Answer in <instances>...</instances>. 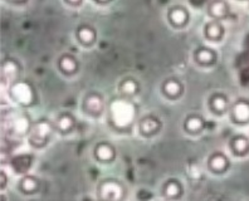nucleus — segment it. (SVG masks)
I'll use <instances>...</instances> for the list:
<instances>
[{"label":"nucleus","instance_id":"nucleus-22","mask_svg":"<svg viewBox=\"0 0 249 201\" xmlns=\"http://www.w3.org/2000/svg\"><path fill=\"white\" fill-rule=\"evenodd\" d=\"M61 68L66 73H73L77 69L76 59L72 58V57H63L61 59Z\"/></svg>","mask_w":249,"mask_h":201},{"label":"nucleus","instance_id":"nucleus-10","mask_svg":"<svg viewBox=\"0 0 249 201\" xmlns=\"http://www.w3.org/2000/svg\"><path fill=\"white\" fill-rule=\"evenodd\" d=\"M205 34H207V37L210 38V39H214V40L220 39L223 35L222 25L219 24L216 20L210 21V23H208L207 28H205Z\"/></svg>","mask_w":249,"mask_h":201},{"label":"nucleus","instance_id":"nucleus-11","mask_svg":"<svg viewBox=\"0 0 249 201\" xmlns=\"http://www.w3.org/2000/svg\"><path fill=\"white\" fill-rule=\"evenodd\" d=\"M96 156L97 159L104 162H108L113 159V149L106 143H102L96 149Z\"/></svg>","mask_w":249,"mask_h":201},{"label":"nucleus","instance_id":"nucleus-2","mask_svg":"<svg viewBox=\"0 0 249 201\" xmlns=\"http://www.w3.org/2000/svg\"><path fill=\"white\" fill-rule=\"evenodd\" d=\"M52 130L48 122H39L32 127L31 130V142L36 146H42L48 140Z\"/></svg>","mask_w":249,"mask_h":201},{"label":"nucleus","instance_id":"nucleus-5","mask_svg":"<svg viewBox=\"0 0 249 201\" xmlns=\"http://www.w3.org/2000/svg\"><path fill=\"white\" fill-rule=\"evenodd\" d=\"M231 118L238 123H246L249 122V103L246 100H239L233 106L231 111Z\"/></svg>","mask_w":249,"mask_h":201},{"label":"nucleus","instance_id":"nucleus-18","mask_svg":"<svg viewBox=\"0 0 249 201\" xmlns=\"http://www.w3.org/2000/svg\"><path fill=\"white\" fill-rule=\"evenodd\" d=\"M204 123L203 119L199 118V117H189L188 121L185 123V128L189 132H193V134H196L203 128Z\"/></svg>","mask_w":249,"mask_h":201},{"label":"nucleus","instance_id":"nucleus-14","mask_svg":"<svg viewBox=\"0 0 249 201\" xmlns=\"http://www.w3.org/2000/svg\"><path fill=\"white\" fill-rule=\"evenodd\" d=\"M159 127H160V125H159V122L156 121L155 118H145L142 122H141V125H140L141 132L145 134H155V132L159 130Z\"/></svg>","mask_w":249,"mask_h":201},{"label":"nucleus","instance_id":"nucleus-27","mask_svg":"<svg viewBox=\"0 0 249 201\" xmlns=\"http://www.w3.org/2000/svg\"><path fill=\"white\" fill-rule=\"evenodd\" d=\"M66 1H67V3H70V4H72V5H77V4L81 3L82 0H66Z\"/></svg>","mask_w":249,"mask_h":201},{"label":"nucleus","instance_id":"nucleus-1","mask_svg":"<svg viewBox=\"0 0 249 201\" xmlns=\"http://www.w3.org/2000/svg\"><path fill=\"white\" fill-rule=\"evenodd\" d=\"M111 117L115 125L119 127H126L135 117L134 106L127 100H115L111 104Z\"/></svg>","mask_w":249,"mask_h":201},{"label":"nucleus","instance_id":"nucleus-7","mask_svg":"<svg viewBox=\"0 0 249 201\" xmlns=\"http://www.w3.org/2000/svg\"><path fill=\"white\" fill-rule=\"evenodd\" d=\"M227 13H228V5L223 0H214L213 3L209 5V14L213 18H224L227 16Z\"/></svg>","mask_w":249,"mask_h":201},{"label":"nucleus","instance_id":"nucleus-23","mask_svg":"<svg viewBox=\"0 0 249 201\" xmlns=\"http://www.w3.org/2000/svg\"><path fill=\"white\" fill-rule=\"evenodd\" d=\"M78 37L81 42L89 44L94 40V32L92 31L91 28H81L78 32Z\"/></svg>","mask_w":249,"mask_h":201},{"label":"nucleus","instance_id":"nucleus-9","mask_svg":"<svg viewBox=\"0 0 249 201\" xmlns=\"http://www.w3.org/2000/svg\"><path fill=\"white\" fill-rule=\"evenodd\" d=\"M102 108H104V103H102L101 97H98L97 95L89 96V97L86 100V110L89 111V113L98 115V113L102 111Z\"/></svg>","mask_w":249,"mask_h":201},{"label":"nucleus","instance_id":"nucleus-21","mask_svg":"<svg viewBox=\"0 0 249 201\" xmlns=\"http://www.w3.org/2000/svg\"><path fill=\"white\" fill-rule=\"evenodd\" d=\"M20 189L24 192H36L38 189V181L34 177H24L20 183Z\"/></svg>","mask_w":249,"mask_h":201},{"label":"nucleus","instance_id":"nucleus-19","mask_svg":"<svg viewBox=\"0 0 249 201\" xmlns=\"http://www.w3.org/2000/svg\"><path fill=\"white\" fill-rule=\"evenodd\" d=\"M196 61L201 64H210L214 62V53L210 49H200L196 53Z\"/></svg>","mask_w":249,"mask_h":201},{"label":"nucleus","instance_id":"nucleus-16","mask_svg":"<svg viewBox=\"0 0 249 201\" xmlns=\"http://www.w3.org/2000/svg\"><path fill=\"white\" fill-rule=\"evenodd\" d=\"M170 20L175 25L185 24L188 20V14L184 9H174L170 12Z\"/></svg>","mask_w":249,"mask_h":201},{"label":"nucleus","instance_id":"nucleus-28","mask_svg":"<svg viewBox=\"0 0 249 201\" xmlns=\"http://www.w3.org/2000/svg\"><path fill=\"white\" fill-rule=\"evenodd\" d=\"M97 1H100V3H107L109 0H97Z\"/></svg>","mask_w":249,"mask_h":201},{"label":"nucleus","instance_id":"nucleus-12","mask_svg":"<svg viewBox=\"0 0 249 201\" xmlns=\"http://www.w3.org/2000/svg\"><path fill=\"white\" fill-rule=\"evenodd\" d=\"M228 166V160L223 155H215L210 159V168L215 172H223Z\"/></svg>","mask_w":249,"mask_h":201},{"label":"nucleus","instance_id":"nucleus-26","mask_svg":"<svg viewBox=\"0 0 249 201\" xmlns=\"http://www.w3.org/2000/svg\"><path fill=\"white\" fill-rule=\"evenodd\" d=\"M6 184V175L4 172H1V187H4Z\"/></svg>","mask_w":249,"mask_h":201},{"label":"nucleus","instance_id":"nucleus-15","mask_svg":"<svg viewBox=\"0 0 249 201\" xmlns=\"http://www.w3.org/2000/svg\"><path fill=\"white\" fill-rule=\"evenodd\" d=\"M164 92L170 97H177L181 93V85L177 81H167L164 84Z\"/></svg>","mask_w":249,"mask_h":201},{"label":"nucleus","instance_id":"nucleus-8","mask_svg":"<svg viewBox=\"0 0 249 201\" xmlns=\"http://www.w3.org/2000/svg\"><path fill=\"white\" fill-rule=\"evenodd\" d=\"M17 73H18V66H17L16 62L6 61L3 64V85L14 80Z\"/></svg>","mask_w":249,"mask_h":201},{"label":"nucleus","instance_id":"nucleus-17","mask_svg":"<svg viewBox=\"0 0 249 201\" xmlns=\"http://www.w3.org/2000/svg\"><path fill=\"white\" fill-rule=\"evenodd\" d=\"M228 107V100L223 96H215L212 100V108L215 111L216 113H224Z\"/></svg>","mask_w":249,"mask_h":201},{"label":"nucleus","instance_id":"nucleus-25","mask_svg":"<svg viewBox=\"0 0 249 201\" xmlns=\"http://www.w3.org/2000/svg\"><path fill=\"white\" fill-rule=\"evenodd\" d=\"M121 91L124 92V95H128V96L135 95V93L137 92L136 82H135V81H132V80L124 81V82L121 84Z\"/></svg>","mask_w":249,"mask_h":201},{"label":"nucleus","instance_id":"nucleus-3","mask_svg":"<svg viewBox=\"0 0 249 201\" xmlns=\"http://www.w3.org/2000/svg\"><path fill=\"white\" fill-rule=\"evenodd\" d=\"M10 95L13 96V98L19 102V103L28 106L31 104L32 100H33V93H32V88L27 83L19 82L13 85L12 89H10Z\"/></svg>","mask_w":249,"mask_h":201},{"label":"nucleus","instance_id":"nucleus-13","mask_svg":"<svg viewBox=\"0 0 249 201\" xmlns=\"http://www.w3.org/2000/svg\"><path fill=\"white\" fill-rule=\"evenodd\" d=\"M231 149L237 155H246L249 151V142L246 137H237L231 142Z\"/></svg>","mask_w":249,"mask_h":201},{"label":"nucleus","instance_id":"nucleus-24","mask_svg":"<svg viewBox=\"0 0 249 201\" xmlns=\"http://www.w3.org/2000/svg\"><path fill=\"white\" fill-rule=\"evenodd\" d=\"M57 127L61 132H68L73 127V118H71L70 116H62L58 119Z\"/></svg>","mask_w":249,"mask_h":201},{"label":"nucleus","instance_id":"nucleus-4","mask_svg":"<svg viewBox=\"0 0 249 201\" xmlns=\"http://www.w3.org/2000/svg\"><path fill=\"white\" fill-rule=\"evenodd\" d=\"M100 196L105 200H120L122 198V187L115 181H106L101 185Z\"/></svg>","mask_w":249,"mask_h":201},{"label":"nucleus","instance_id":"nucleus-29","mask_svg":"<svg viewBox=\"0 0 249 201\" xmlns=\"http://www.w3.org/2000/svg\"><path fill=\"white\" fill-rule=\"evenodd\" d=\"M16 1H23V0H16Z\"/></svg>","mask_w":249,"mask_h":201},{"label":"nucleus","instance_id":"nucleus-6","mask_svg":"<svg viewBox=\"0 0 249 201\" xmlns=\"http://www.w3.org/2000/svg\"><path fill=\"white\" fill-rule=\"evenodd\" d=\"M31 128V125L28 122L27 118L24 117H16L13 118L12 122H10V130H12L13 134H25Z\"/></svg>","mask_w":249,"mask_h":201},{"label":"nucleus","instance_id":"nucleus-20","mask_svg":"<svg viewBox=\"0 0 249 201\" xmlns=\"http://www.w3.org/2000/svg\"><path fill=\"white\" fill-rule=\"evenodd\" d=\"M180 186L177 181H169L164 187V194L167 198H177L180 195Z\"/></svg>","mask_w":249,"mask_h":201}]
</instances>
